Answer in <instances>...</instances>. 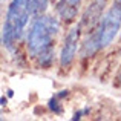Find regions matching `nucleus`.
<instances>
[{
	"label": "nucleus",
	"mask_w": 121,
	"mask_h": 121,
	"mask_svg": "<svg viewBox=\"0 0 121 121\" xmlns=\"http://www.w3.org/2000/svg\"><path fill=\"white\" fill-rule=\"evenodd\" d=\"M29 17V0H12L8 8V12H6V20L3 25L2 35V41L6 48H11L22 37Z\"/></svg>",
	"instance_id": "1"
},
{
	"label": "nucleus",
	"mask_w": 121,
	"mask_h": 121,
	"mask_svg": "<svg viewBox=\"0 0 121 121\" xmlns=\"http://www.w3.org/2000/svg\"><path fill=\"white\" fill-rule=\"evenodd\" d=\"M60 23L57 18L41 15L39 18H34V23L28 34V51L34 57L43 49L52 46V37L58 32Z\"/></svg>",
	"instance_id": "2"
},
{
	"label": "nucleus",
	"mask_w": 121,
	"mask_h": 121,
	"mask_svg": "<svg viewBox=\"0 0 121 121\" xmlns=\"http://www.w3.org/2000/svg\"><path fill=\"white\" fill-rule=\"evenodd\" d=\"M120 29H121V8L113 3L109 11L103 15L98 28L92 32V35L95 37L100 48L103 49L113 41L117 34L120 32Z\"/></svg>",
	"instance_id": "3"
},
{
	"label": "nucleus",
	"mask_w": 121,
	"mask_h": 121,
	"mask_svg": "<svg viewBox=\"0 0 121 121\" xmlns=\"http://www.w3.org/2000/svg\"><path fill=\"white\" fill-rule=\"evenodd\" d=\"M106 2L107 0H92V2L89 3V6L84 9V12H83V15H81L80 23H78V26H80V29L83 32L92 34L98 28L101 18H103Z\"/></svg>",
	"instance_id": "4"
},
{
	"label": "nucleus",
	"mask_w": 121,
	"mask_h": 121,
	"mask_svg": "<svg viewBox=\"0 0 121 121\" xmlns=\"http://www.w3.org/2000/svg\"><path fill=\"white\" fill-rule=\"evenodd\" d=\"M80 26H75L66 34L65 41H63V48L60 52V66L61 68H69L74 61L75 55H77V49H78V39H80Z\"/></svg>",
	"instance_id": "5"
},
{
	"label": "nucleus",
	"mask_w": 121,
	"mask_h": 121,
	"mask_svg": "<svg viewBox=\"0 0 121 121\" xmlns=\"http://www.w3.org/2000/svg\"><path fill=\"white\" fill-rule=\"evenodd\" d=\"M57 12L60 14V17H61L63 22L71 23V22H74V18L77 17L78 9H77V6H74V5H66V3L58 2L57 3Z\"/></svg>",
	"instance_id": "6"
},
{
	"label": "nucleus",
	"mask_w": 121,
	"mask_h": 121,
	"mask_svg": "<svg viewBox=\"0 0 121 121\" xmlns=\"http://www.w3.org/2000/svg\"><path fill=\"white\" fill-rule=\"evenodd\" d=\"M100 49L101 48L98 44V41L95 40V37L92 34H89V37L83 41V44L80 48V55L81 57H94Z\"/></svg>",
	"instance_id": "7"
},
{
	"label": "nucleus",
	"mask_w": 121,
	"mask_h": 121,
	"mask_svg": "<svg viewBox=\"0 0 121 121\" xmlns=\"http://www.w3.org/2000/svg\"><path fill=\"white\" fill-rule=\"evenodd\" d=\"M49 0H29V12L31 17L39 18L43 15V12L46 11V6Z\"/></svg>",
	"instance_id": "8"
},
{
	"label": "nucleus",
	"mask_w": 121,
	"mask_h": 121,
	"mask_svg": "<svg viewBox=\"0 0 121 121\" xmlns=\"http://www.w3.org/2000/svg\"><path fill=\"white\" fill-rule=\"evenodd\" d=\"M37 61H39V65L41 66V68H49L51 65H52V60H54V48L49 46L46 48V49H43L41 52L37 54Z\"/></svg>",
	"instance_id": "9"
},
{
	"label": "nucleus",
	"mask_w": 121,
	"mask_h": 121,
	"mask_svg": "<svg viewBox=\"0 0 121 121\" xmlns=\"http://www.w3.org/2000/svg\"><path fill=\"white\" fill-rule=\"evenodd\" d=\"M49 107H51V109H52L55 113H61V112H63V107L58 104V101H57V100H51V101H49Z\"/></svg>",
	"instance_id": "10"
},
{
	"label": "nucleus",
	"mask_w": 121,
	"mask_h": 121,
	"mask_svg": "<svg viewBox=\"0 0 121 121\" xmlns=\"http://www.w3.org/2000/svg\"><path fill=\"white\" fill-rule=\"evenodd\" d=\"M60 2H61V3H66V5H74V6H77L81 0H60Z\"/></svg>",
	"instance_id": "11"
},
{
	"label": "nucleus",
	"mask_w": 121,
	"mask_h": 121,
	"mask_svg": "<svg viewBox=\"0 0 121 121\" xmlns=\"http://www.w3.org/2000/svg\"><path fill=\"white\" fill-rule=\"evenodd\" d=\"M113 3H115L117 6H120V8H121V0H113Z\"/></svg>",
	"instance_id": "12"
},
{
	"label": "nucleus",
	"mask_w": 121,
	"mask_h": 121,
	"mask_svg": "<svg viewBox=\"0 0 121 121\" xmlns=\"http://www.w3.org/2000/svg\"><path fill=\"white\" fill-rule=\"evenodd\" d=\"M120 84H121V75H120Z\"/></svg>",
	"instance_id": "13"
}]
</instances>
